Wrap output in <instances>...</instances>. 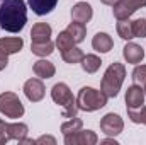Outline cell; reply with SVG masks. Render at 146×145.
<instances>
[{
    "label": "cell",
    "mask_w": 146,
    "mask_h": 145,
    "mask_svg": "<svg viewBox=\"0 0 146 145\" xmlns=\"http://www.w3.org/2000/svg\"><path fill=\"white\" fill-rule=\"evenodd\" d=\"M33 72L36 73V77H39V79H51V77H54V73H56V67H54V63H51L49 60L41 58V60L34 62Z\"/></svg>",
    "instance_id": "cell-16"
},
{
    "label": "cell",
    "mask_w": 146,
    "mask_h": 145,
    "mask_svg": "<svg viewBox=\"0 0 146 145\" xmlns=\"http://www.w3.org/2000/svg\"><path fill=\"white\" fill-rule=\"evenodd\" d=\"M133 80L134 84H139V85H145L146 84V65H136L134 70H133Z\"/></svg>",
    "instance_id": "cell-28"
},
{
    "label": "cell",
    "mask_w": 146,
    "mask_h": 145,
    "mask_svg": "<svg viewBox=\"0 0 146 145\" xmlns=\"http://www.w3.org/2000/svg\"><path fill=\"white\" fill-rule=\"evenodd\" d=\"M107 96L102 92V91H97L94 87H82L78 91V96H76V104L78 109L82 111H87V113H94V111H99L107 104Z\"/></svg>",
    "instance_id": "cell-4"
},
{
    "label": "cell",
    "mask_w": 146,
    "mask_h": 145,
    "mask_svg": "<svg viewBox=\"0 0 146 145\" xmlns=\"http://www.w3.org/2000/svg\"><path fill=\"white\" fill-rule=\"evenodd\" d=\"M27 5L36 15H46L56 9L58 0H27Z\"/></svg>",
    "instance_id": "cell-15"
},
{
    "label": "cell",
    "mask_w": 146,
    "mask_h": 145,
    "mask_svg": "<svg viewBox=\"0 0 146 145\" xmlns=\"http://www.w3.org/2000/svg\"><path fill=\"white\" fill-rule=\"evenodd\" d=\"M146 5V0H119L114 5V17L119 19H129L136 10L143 9Z\"/></svg>",
    "instance_id": "cell-7"
},
{
    "label": "cell",
    "mask_w": 146,
    "mask_h": 145,
    "mask_svg": "<svg viewBox=\"0 0 146 145\" xmlns=\"http://www.w3.org/2000/svg\"><path fill=\"white\" fill-rule=\"evenodd\" d=\"M100 130L107 135V137H117L122 133L124 130V121L119 114L115 113H107L102 119H100Z\"/></svg>",
    "instance_id": "cell-8"
},
{
    "label": "cell",
    "mask_w": 146,
    "mask_h": 145,
    "mask_svg": "<svg viewBox=\"0 0 146 145\" xmlns=\"http://www.w3.org/2000/svg\"><path fill=\"white\" fill-rule=\"evenodd\" d=\"M83 128V121L80 119V118H68L66 121H63V125H61V133L63 135H70V133H75V132H78V130H82Z\"/></svg>",
    "instance_id": "cell-24"
},
{
    "label": "cell",
    "mask_w": 146,
    "mask_h": 145,
    "mask_svg": "<svg viewBox=\"0 0 146 145\" xmlns=\"http://www.w3.org/2000/svg\"><path fill=\"white\" fill-rule=\"evenodd\" d=\"M100 2H102L104 5H109V7H114V5H115V3H117L119 0H100Z\"/></svg>",
    "instance_id": "cell-32"
},
{
    "label": "cell",
    "mask_w": 146,
    "mask_h": 145,
    "mask_svg": "<svg viewBox=\"0 0 146 145\" xmlns=\"http://www.w3.org/2000/svg\"><path fill=\"white\" fill-rule=\"evenodd\" d=\"M27 22V5L24 0L0 2V28L9 33H21Z\"/></svg>",
    "instance_id": "cell-1"
},
{
    "label": "cell",
    "mask_w": 146,
    "mask_h": 145,
    "mask_svg": "<svg viewBox=\"0 0 146 145\" xmlns=\"http://www.w3.org/2000/svg\"><path fill=\"white\" fill-rule=\"evenodd\" d=\"M0 2H2V0H0Z\"/></svg>",
    "instance_id": "cell-34"
},
{
    "label": "cell",
    "mask_w": 146,
    "mask_h": 145,
    "mask_svg": "<svg viewBox=\"0 0 146 145\" xmlns=\"http://www.w3.org/2000/svg\"><path fill=\"white\" fill-rule=\"evenodd\" d=\"M31 51H33L36 56L46 58V56H49V55L54 51V43H51V39L46 41V43H33V44H31Z\"/></svg>",
    "instance_id": "cell-21"
},
{
    "label": "cell",
    "mask_w": 146,
    "mask_h": 145,
    "mask_svg": "<svg viewBox=\"0 0 146 145\" xmlns=\"http://www.w3.org/2000/svg\"><path fill=\"white\" fill-rule=\"evenodd\" d=\"M100 144H114V145H119V142H117L114 137H110V138H104V140H100Z\"/></svg>",
    "instance_id": "cell-31"
},
{
    "label": "cell",
    "mask_w": 146,
    "mask_h": 145,
    "mask_svg": "<svg viewBox=\"0 0 146 145\" xmlns=\"http://www.w3.org/2000/svg\"><path fill=\"white\" fill-rule=\"evenodd\" d=\"M72 46H75V41H73V38L70 36V33L65 29V31H61L58 36H56V48L63 53V51H66V50H70Z\"/></svg>",
    "instance_id": "cell-25"
},
{
    "label": "cell",
    "mask_w": 146,
    "mask_h": 145,
    "mask_svg": "<svg viewBox=\"0 0 146 145\" xmlns=\"http://www.w3.org/2000/svg\"><path fill=\"white\" fill-rule=\"evenodd\" d=\"M26 97L31 101V103H39L42 101L44 94H46V87L42 84V79H27L24 87H22Z\"/></svg>",
    "instance_id": "cell-9"
},
{
    "label": "cell",
    "mask_w": 146,
    "mask_h": 145,
    "mask_svg": "<svg viewBox=\"0 0 146 145\" xmlns=\"http://www.w3.org/2000/svg\"><path fill=\"white\" fill-rule=\"evenodd\" d=\"M82 68H83V72L87 73H95L99 68H100V65H102V60H100V56H97V55H92V53H88V55H83V58H82Z\"/></svg>",
    "instance_id": "cell-19"
},
{
    "label": "cell",
    "mask_w": 146,
    "mask_h": 145,
    "mask_svg": "<svg viewBox=\"0 0 146 145\" xmlns=\"http://www.w3.org/2000/svg\"><path fill=\"white\" fill-rule=\"evenodd\" d=\"M145 89L139 84H133L126 91V104L131 109H138L145 104Z\"/></svg>",
    "instance_id": "cell-11"
},
{
    "label": "cell",
    "mask_w": 146,
    "mask_h": 145,
    "mask_svg": "<svg viewBox=\"0 0 146 145\" xmlns=\"http://www.w3.org/2000/svg\"><path fill=\"white\" fill-rule=\"evenodd\" d=\"M122 56L127 63H133V65H138L143 62L145 58V50L143 46L136 44V43H127L124 48H122Z\"/></svg>",
    "instance_id": "cell-13"
},
{
    "label": "cell",
    "mask_w": 146,
    "mask_h": 145,
    "mask_svg": "<svg viewBox=\"0 0 146 145\" xmlns=\"http://www.w3.org/2000/svg\"><path fill=\"white\" fill-rule=\"evenodd\" d=\"M9 140H10V137H9V132H7V123L0 118V145H5Z\"/></svg>",
    "instance_id": "cell-29"
},
{
    "label": "cell",
    "mask_w": 146,
    "mask_h": 145,
    "mask_svg": "<svg viewBox=\"0 0 146 145\" xmlns=\"http://www.w3.org/2000/svg\"><path fill=\"white\" fill-rule=\"evenodd\" d=\"M0 113L5 118L19 119L24 116L26 109H24L22 101L19 99V96L15 92H2L0 94Z\"/></svg>",
    "instance_id": "cell-5"
},
{
    "label": "cell",
    "mask_w": 146,
    "mask_h": 145,
    "mask_svg": "<svg viewBox=\"0 0 146 145\" xmlns=\"http://www.w3.org/2000/svg\"><path fill=\"white\" fill-rule=\"evenodd\" d=\"M143 89H145V96H146V84H145V85H143Z\"/></svg>",
    "instance_id": "cell-33"
},
{
    "label": "cell",
    "mask_w": 146,
    "mask_h": 145,
    "mask_svg": "<svg viewBox=\"0 0 146 145\" xmlns=\"http://www.w3.org/2000/svg\"><path fill=\"white\" fill-rule=\"evenodd\" d=\"M127 118H129L133 123L146 125V106H141V108H138V109L127 108Z\"/></svg>",
    "instance_id": "cell-26"
},
{
    "label": "cell",
    "mask_w": 146,
    "mask_h": 145,
    "mask_svg": "<svg viewBox=\"0 0 146 145\" xmlns=\"http://www.w3.org/2000/svg\"><path fill=\"white\" fill-rule=\"evenodd\" d=\"M83 51L80 50V48H76V46H72L70 50H66V51H63L61 53V58H63V62H66V63H80L82 62V58H83Z\"/></svg>",
    "instance_id": "cell-23"
},
{
    "label": "cell",
    "mask_w": 146,
    "mask_h": 145,
    "mask_svg": "<svg viewBox=\"0 0 146 145\" xmlns=\"http://www.w3.org/2000/svg\"><path fill=\"white\" fill-rule=\"evenodd\" d=\"M34 144H36V145H42V144L56 145V138H54V137H51V135H42V137H39V138L34 140Z\"/></svg>",
    "instance_id": "cell-30"
},
{
    "label": "cell",
    "mask_w": 146,
    "mask_h": 145,
    "mask_svg": "<svg viewBox=\"0 0 146 145\" xmlns=\"http://www.w3.org/2000/svg\"><path fill=\"white\" fill-rule=\"evenodd\" d=\"M22 48H24V39L21 36L0 38V72L7 67L9 56L19 53Z\"/></svg>",
    "instance_id": "cell-6"
},
{
    "label": "cell",
    "mask_w": 146,
    "mask_h": 145,
    "mask_svg": "<svg viewBox=\"0 0 146 145\" xmlns=\"http://www.w3.org/2000/svg\"><path fill=\"white\" fill-rule=\"evenodd\" d=\"M126 79V67L119 62H114L107 67V70L102 77L100 82V91L107 97H115L122 87V82Z\"/></svg>",
    "instance_id": "cell-2"
},
{
    "label": "cell",
    "mask_w": 146,
    "mask_h": 145,
    "mask_svg": "<svg viewBox=\"0 0 146 145\" xmlns=\"http://www.w3.org/2000/svg\"><path fill=\"white\" fill-rule=\"evenodd\" d=\"M53 29L48 22H36L31 29V39L33 43H46L51 39Z\"/></svg>",
    "instance_id": "cell-14"
},
{
    "label": "cell",
    "mask_w": 146,
    "mask_h": 145,
    "mask_svg": "<svg viewBox=\"0 0 146 145\" xmlns=\"http://www.w3.org/2000/svg\"><path fill=\"white\" fill-rule=\"evenodd\" d=\"M133 36L134 38H146V19H136L133 21Z\"/></svg>",
    "instance_id": "cell-27"
},
{
    "label": "cell",
    "mask_w": 146,
    "mask_h": 145,
    "mask_svg": "<svg viewBox=\"0 0 146 145\" xmlns=\"http://www.w3.org/2000/svg\"><path fill=\"white\" fill-rule=\"evenodd\" d=\"M72 21H76V22H82V24H87L92 15H94V9L90 3L87 2H78L72 7Z\"/></svg>",
    "instance_id": "cell-12"
},
{
    "label": "cell",
    "mask_w": 146,
    "mask_h": 145,
    "mask_svg": "<svg viewBox=\"0 0 146 145\" xmlns=\"http://www.w3.org/2000/svg\"><path fill=\"white\" fill-rule=\"evenodd\" d=\"M99 142V137L92 130H78L75 133L65 135L66 145H95Z\"/></svg>",
    "instance_id": "cell-10"
},
{
    "label": "cell",
    "mask_w": 146,
    "mask_h": 145,
    "mask_svg": "<svg viewBox=\"0 0 146 145\" xmlns=\"http://www.w3.org/2000/svg\"><path fill=\"white\" fill-rule=\"evenodd\" d=\"M115 29H117L119 38H122L126 41H131L134 38L133 36V21H129V19H119Z\"/></svg>",
    "instance_id": "cell-22"
},
{
    "label": "cell",
    "mask_w": 146,
    "mask_h": 145,
    "mask_svg": "<svg viewBox=\"0 0 146 145\" xmlns=\"http://www.w3.org/2000/svg\"><path fill=\"white\" fill-rule=\"evenodd\" d=\"M92 48L99 53H109L114 48V41L107 33H97L92 39Z\"/></svg>",
    "instance_id": "cell-17"
},
{
    "label": "cell",
    "mask_w": 146,
    "mask_h": 145,
    "mask_svg": "<svg viewBox=\"0 0 146 145\" xmlns=\"http://www.w3.org/2000/svg\"><path fill=\"white\" fill-rule=\"evenodd\" d=\"M66 31H68V33H70V36L73 38L75 44H76V43H82V41L85 39V36H87V28H85V24L76 22V21H72V22L68 24Z\"/></svg>",
    "instance_id": "cell-20"
},
{
    "label": "cell",
    "mask_w": 146,
    "mask_h": 145,
    "mask_svg": "<svg viewBox=\"0 0 146 145\" xmlns=\"http://www.w3.org/2000/svg\"><path fill=\"white\" fill-rule=\"evenodd\" d=\"M51 99L54 101V104L63 108V118H75L76 116V113H78L76 97H73L70 87L65 82H58V84L53 85Z\"/></svg>",
    "instance_id": "cell-3"
},
{
    "label": "cell",
    "mask_w": 146,
    "mask_h": 145,
    "mask_svg": "<svg viewBox=\"0 0 146 145\" xmlns=\"http://www.w3.org/2000/svg\"><path fill=\"white\" fill-rule=\"evenodd\" d=\"M7 132H9V137H10V140H17V142H21L22 138H26L27 137V133H29V126L26 125V123H7Z\"/></svg>",
    "instance_id": "cell-18"
}]
</instances>
